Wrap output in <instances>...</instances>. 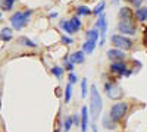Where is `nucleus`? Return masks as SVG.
<instances>
[{
	"label": "nucleus",
	"instance_id": "f257e3e1",
	"mask_svg": "<svg viewBox=\"0 0 147 132\" xmlns=\"http://www.w3.org/2000/svg\"><path fill=\"white\" fill-rule=\"evenodd\" d=\"M103 109V101L100 97V92L97 90L96 85H91V91H90V113H91V119L97 121L99 115Z\"/></svg>",
	"mask_w": 147,
	"mask_h": 132
},
{
	"label": "nucleus",
	"instance_id": "f03ea898",
	"mask_svg": "<svg viewBox=\"0 0 147 132\" xmlns=\"http://www.w3.org/2000/svg\"><path fill=\"white\" fill-rule=\"evenodd\" d=\"M31 15H32V10L31 9L22 10V12H15V13L10 16V23H12V27H13V29L19 31L24 27H27L28 22H30Z\"/></svg>",
	"mask_w": 147,
	"mask_h": 132
},
{
	"label": "nucleus",
	"instance_id": "7ed1b4c3",
	"mask_svg": "<svg viewBox=\"0 0 147 132\" xmlns=\"http://www.w3.org/2000/svg\"><path fill=\"white\" fill-rule=\"evenodd\" d=\"M127 112H128V104L127 103H124V101H122V103H116V104H113L112 107H110L109 117L112 119L113 122H118V121H121V119L127 115Z\"/></svg>",
	"mask_w": 147,
	"mask_h": 132
},
{
	"label": "nucleus",
	"instance_id": "20e7f679",
	"mask_svg": "<svg viewBox=\"0 0 147 132\" xmlns=\"http://www.w3.org/2000/svg\"><path fill=\"white\" fill-rule=\"evenodd\" d=\"M110 40H112V44L116 47V49H121V50H129L134 46L132 40L125 37V35H112Z\"/></svg>",
	"mask_w": 147,
	"mask_h": 132
},
{
	"label": "nucleus",
	"instance_id": "39448f33",
	"mask_svg": "<svg viewBox=\"0 0 147 132\" xmlns=\"http://www.w3.org/2000/svg\"><path fill=\"white\" fill-rule=\"evenodd\" d=\"M118 31L122 35H136L137 27H136V23H134V22H122V21H119Z\"/></svg>",
	"mask_w": 147,
	"mask_h": 132
},
{
	"label": "nucleus",
	"instance_id": "423d86ee",
	"mask_svg": "<svg viewBox=\"0 0 147 132\" xmlns=\"http://www.w3.org/2000/svg\"><path fill=\"white\" fill-rule=\"evenodd\" d=\"M96 28L99 29V35H102V40H100V46L105 44V37H106V32H107V19L106 16L102 13L99 15V19L96 22Z\"/></svg>",
	"mask_w": 147,
	"mask_h": 132
},
{
	"label": "nucleus",
	"instance_id": "0eeeda50",
	"mask_svg": "<svg viewBox=\"0 0 147 132\" xmlns=\"http://www.w3.org/2000/svg\"><path fill=\"white\" fill-rule=\"evenodd\" d=\"M110 70L116 75H125V76H129L131 75V70L127 69V65L124 62H112L110 65Z\"/></svg>",
	"mask_w": 147,
	"mask_h": 132
},
{
	"label": "nucleus",
	"instance_id": "6e6552de",
	"mask_svg": "<svg viewBox=\"0 0 147 132\" xmlns=\"http://www.w3.org/2000/svg\"><path fill=\"white\" fill-rule=\"evenodd\" d=\"M125 56H127V54L124 53V50L116 49V47L107 50V57L110 59V60H113V62H122V60L125 59Z\"/></svg>",
	"mask_w": 147,
	"mask_h": 132
},
{
	"label": "nucleus",
	"instance_id": "1a4fd4ad",
	"mask_svg": "<svg viewBox=\"0 0 147 132\" xmlns=\"http://www.w3.org/2000/svg\"><path fill=\"white\" fill-rule=\"evenodd\" d=\"M119 19L122 22H134V13H132V10L127 6H124L121 10H119Z\"/></svg>",
	"mask_w": 147,
	"mask_h": 132
},
{
	"label": "nucleus",
	"instance_id": "9d476101",
	"mask_svg": "<svg viewBox=\"0 0 147 132\" xmlns=\"http://www.w3.org/2000/svg\"><path fill=\"white\" fill-rule=\"evenodd\" d=\"M87 128H88V107L84 106L81 109V131L87 132Z\"/></svg>",
	"mask_w": 147,
	"mask_h": 132
},
{
	"label": "nucleus",
	"instance_id": "9b49d317",
	"mask_svg": "<svg viewBox=\"0 0 147 132\" xmlns=\"http://www.w3.org/2000/svg\"><path fill=\"white\" fill-rule=\"evenodd\" d=\"M84 59H85V54H84V52L81 50V52H74L71 56H69V62L71 63H82L84 62Z\"/></svg>",
	"mask_w": 147,
	"mask_h": 132
},
{
	"label": "nucleus",
	"instance_id": "f8f14e48",
	"mask_svg": "<svg viewBox=\"0 0 147 132\" xmlns=\"http://www.w3.org/2000/svg\"><path fill=\"white\" fill-rule=\"evenodd\" d=\"M96 46H97V41H94V40H87V41L82 44V52H84V54H91V53L94 52V49H96Z\"/></svg>",
	"mask_w": 147,
	"mask_h": 132
},
{
	"label": "nucleus",
	"instance_id": "ddd939ff",
	"mask_svg": "<svg viewBox=\"0 0 147 132\" xmlns=\"http://www.w3.org/2000/svg\"><path fill=\"white\" fill-rule=\"evenodd\" d=\"M134 16H137V19L140 22H146L147 21V7H137Z\"/></svg>",
	"mask_w": 147,
	"mask_h": 132
},
{
	"label": "nucleus",
	"instance_id": "4468645a",
	"mask_svg": "<svg viewBox=\"0 0 147 132\" xmlns=\"http://www.w3.org/2000/svg\"><path fill=\"white\" fill-rule=\"evenodd\" d=\"M69 23H71V27H72L74 32H78V31L81 29V27H82L80 16H74V18H71V19H69Z\"/></svg>",
	"mask_w": 147,
	"mask_h": 132
},
{
	"label": "nucleus",
	"instance_id": "2eb2a0df",
	"mask_svg": "<svg viewBox=\"0 0 147 132\" xmlns=\"http://www.w3.org/2000/svg\"><path fill=\"white\" fill-rule=\"evenodd\" d=\"M16 2L18 0H2V2H0V9L2 10H12Z\"/></svg>",
	"mask_w": 147,
	"mask_h": 132
},
{
	"label": "nucleus",
	"instance_id": "dca6fc26",
	"mask_svg": "<svg viewBox=\"0 0 147 132\" xmlns=\"http://www.w3.org/2000/svg\"><path fill=\"white\" fill-rule=\"evenodd\" d=\"M0 40L2 41H10L12 40V29L3 28L2 31H0Z\"/></svg>",
	"mask_w": 147,
	"mask_h": 132
},
{
	"label": "nucleus",
	"instance_id": "f3484780",
	"mask_svg": "<svg viewBox=\"0 0 147 132\" xmlns=\"http://www.w3.org/2000/svg\"><path fill=\"white\" fill-rule=\"evenodd\" d=\"M59 25H60V28H62L66 34H75L74 32V29H72V27H71V23H69V21H60L59 22Z\"/></svg>",
	"mask_w": 147,
	"mask_h": 132
},
{
	"label": "nucleus",
	"instance_id": "a211bd4d",
	"mask_svg": "<svg viewBox=\"0 0 147 132\" xmlns=\"http://www.w3.org/2000/svg\"><path fill=\"white\" fill-rule=\"evenodd\" d=\"M85 37H87V40H94V41H97V40H99V29L94 28V29L87 31V32H85Z\"/></svg>",
	"mask_w": 147,
	"mask_h": 132
},
{
	"label": "nucleus",
	"instance_id": "6ab92c4d",
	"mask_svg": "<svg viewBox=\"0 0 147 132\" xmlns=\"http://www.w3.org/2000/svg\"><path fill=\"white\" fill-rule=\"evenodd\" d=\"M91 13V10L87 6H78L77 7V16H88Z\"/></svg>",
	"mask_w": 147,
	"mask_h": 132
},
{
	"label": "nucleus",
	"instance_id": "aec40b11",
	"mask_svg": "<svg viewBox=\"0 0 147 132\" xmlns=\"http://www.w3.org/2000/svg\"><path fill=\"white\" fill-rule=\"evenodd\" d=\"M18 41H19L21 44H24V46H27V47H37V44H35L34 41H31L30 38H27V37H21Z\"/></svg>",
	"mask_w": 147,
	"mask_h": 132
},
{
	"label": "nucleus",
	"instance_id": "412c9836",
	"mask_svg": "<svg viewBox=\"0 0 147 132\" xmlns=\"http://www.w3.org/2000/svg\"><path fill=\"white\" fill-rule=\"evenodd\" d=\"M52 74H53L57 79H60V78H62V75H63V69L60 68V66H53V68H52Z\"/></svg>",
	"mask_w": 147,
	"mask_h": 132
},
{
	"label": "nucleus",
	"instance_id": "4be33fe9",
	"mask_svg": "<svg viewBox=\"0 0 147 132\" xmlns=\"http://www.w3.org/2000/svg\"><path fill=\"white\" fill-rule=\"evenodd\" d=\"M71 95H72V84H68L65 88V103L71 101Z\"/></svg>",
	"mask_w": 147,
	"mask_h": 132
},
{
	"label": "nucleus",
	"instance_id": "5701e85b",
	"mask_svg": "<svg viewBox=\"0 0 147 132\" xmlns=\"http://www.w3.org/2000/svg\"><path fill=\"white\" fill-rule=\"evenodd\" d=\"M103 125H105L106 129H112V128H115V122H113V121L110 122V117H109V116H106V117L103 119Z\"/></svg>",
	"mask_w": 147,
	"mask_h": 132
},
{
	"label": "nucleus",
	"instance_id": "b1692460",
	"mask_svg": "<svg viewBox=\"0 0 147 132\" xmlns=\"http://www.w3.org/2000/svg\"><path fill=\"white\" fill-rule=\"evenodd\" d=\"M81 95H82V98L87 97V79L85 78H82L81 81Z\"/></svg>",
	"mask_w": 147,
	"mask_h": 132
},
{
	"label": "nucleus",
	"instance_id": "393cba45",
	"mask_svg": "<svg viewBox=\"0 0 147 132\" xmlns=\"http://www.w3.org/2000/svg\"><path fill=\"white\" fill-rule=\"evenodd\" d=\"M103 9H105V2H100L99 5L96 6V9L93 10V13H94V15H97V16H99V15H102V12H103Z\"/></svg>",
	"mask_w": 147,
	"mask_h": 132
},
{
	"label": "nucleus",
	"instance_id": "a878e982",
	"mask_svg": "<svg viewBox=\"0 0 147 132\" xmlns=\"http://www.w3.org/2000/svg\"><path fill=\"white\" fill-rule=\"evenodd\" d=\"M127 2H128L132 7H141V5H143L144 0H127Z\"/></svg>",
	"mask_w": 147,
	"mask_h": 132
},
{
	"label": "nucleus",
	"instance_id": "bb28decb",
	"mask_svg": "<svg viewBox=\"0 0 147 132\" xmlns=\"http://www.w3.org/2000/svg\"><path fill=\"white\" fill-rule=\"evenodd\" d=\"M72 116H69V117H66V121H65V131L68 132L69 129H71V126H72Z\"/></svg>",
	"mask_w": 147,
	"mask_h": 132
},
{
	"label": "nucleus",
	"instance_id": "cd10ccee",
	"mask_svg": "<svg viewBox=\"0 0 147 132\" xmlns=\"http://www.w3.org/2000/svg\"><path fill=\"white\" fill-rule=\"evenodd\" d=\"M77 81H78L77 75H75V74H72V72H71V74H69V84H75Z\"/></svg>",
	"mask_w": 147,
	"mask_h": 132
},
{
	"label": "nucleus",
	"instance_id": "c85d7f7f",
	"mask_svg": "<svg viewBox=\"0 0 147 132\" xmlns=\"http://www.w3.org/2000/svg\"><path fill=\"white\" fill-rule=\"evenodd\" d=\"M62 43H63V44H72L74 40H72L71 37H66V35H63V37H62Z\"/></svg>",
	"mask_w": 147,
	"mask_h": 132
},
{
	"label": "nucleus",
	"instance_id": "c756f323",
	"mask_svg": "<svg viewBox=\"0 0 147 132\" xmlns=\"http://www.w3.org/2000/svg\"><path fill=\"white\" fill-rule=\"evenodd\" d=\"M72 122L75 123V125H80V117H78L77 115H74V116H72Z\"/></svg>",
	"mask_w": 147,
	"mask_h": 132
},
{
	"label": "nucleus",
	"instance_id": "7c9ffc66",
	"mask_svg": "<svg viewBox=\"0 0 147 132\" xmlns=\"http://www.w3.org/2000/svg\"><path fill=\"white\" fill-rule=\"evenodd\" d=\"M66 69H68L69 72H72V70H74V63H71V62L66 63Z\"/></svg>",
	"mask_w": 147,
	"mask_h": 132
},
{
	"label": "nucleus",
	"instance_id": "2f4dec72",
	"mask_svg": "<svg viewBox=\"0 0 147 132\" xmlns=\"http://www.w3.org/2000/svg\"><path fill=\"white\" fill-rule=\"evenodd\" d=\"M91 129H93V132H97V125L93 123V125H91Z\"/></svg>",
	"mask_w": 147,
	"mask_h": 132
},
{
	"label": "nucleus",
	"instance_id": "473e14b6",
	"mask_svg": "<svg viewBox=\"0 0 147 132\" xmlns=\"http://www.w3.org/2000/svg\"><path fill=\"white\" fill-rule=\"evenodd\" d=\"M49 16H50V18H56V16H57V13H56V12H52V13L49 15Z\"/></svg>",
	"mask_w": 147,
	"mask_h": 132
},
{
	"label": "nucleus",
	"instance_id": "72a5a7b5",
	"mask_svg": "<svg viewBox=\"0 0 147 132\" xmlns=\"http://www.w3.org/2000/svg\"><path fill=\"white\" fill-rule=\"evenodd\" d=\"M110 2H112L113 5H118V3H119V0H110Z\"/></svg>",
	"mask_w": 147,
	"mask_h": 132
},
{
	"label": "nucleus",
	"instance_id": "f704fd0d",
	"mask_svg": "<svg viewBox=\"0 0 147 132\" xmlns=\"http://www.w3.org/2000/svg\"><path fill=\"white\" fill-rule=\"evenodd\" d=\"M56 132H60V131H56ZM63 132H66V131H63Z\"/></svg>",
	"mask_w": 147,
	"mask_h": 132
},
{
	"label": "nucleus",
	"instance_id": "c9c22d12",
	"mask_svg": "<svg viewBox=\"0 0 147 132\" xmlns=\"http://www.w3.org/2000/svg\"><path fill=\"white\" fill-rule=\"evenodd\" d=\"M0 19H2V13H0Z\"/></svg>",
	"mask_w": 147,
	"mask_h": 132
},
{
	"label": "nucleus",
	"instance_id": "e433bc0d",
	"mask_svg": "<svg viewBox=\"0 0 147 132\" xmlns=\"http://www.w3.org/2000/svg\"><path fill=\"white\" fill-rule=\"evenodd\" d=\"M0 95H2V94H0Z\"/></svg>",
	"mask_w": 147,
	"mask_h": 132
}]
</instances>
